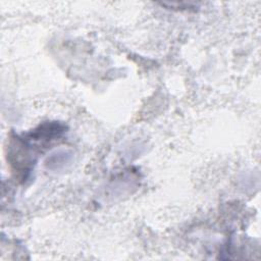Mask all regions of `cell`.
Wrapping results in <instances>:
<instances>
[{"label": "cell", "instance_id": "6da1fadb", "mask_svg": "<svg viewBox=\"0 0 261 261\" xmlns=\"http://www.w3.org/2000/svg\"><path fill=\"white\" fill-rule=\"evenodd\" d=\"M71 158V154L67 151H59L52 154L46 161V165L51 169H59L61 166H65Z\"/></svg>", "mask_w": 261, "mask_h": 261}]
</instances>
